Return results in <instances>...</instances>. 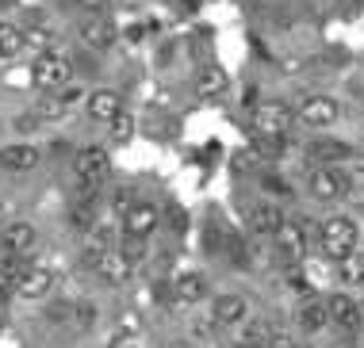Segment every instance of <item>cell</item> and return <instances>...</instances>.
I'll return each mask as SVG.
<instances>
[{
	"instance_id": "6da1fadb",
	"label": "cell",
	"mask_w": 364,
	"mask_h": 348,
	"mask_svg": "<svg viewBox=\"0 0 364 348\" xmlns=\"http://www.w3.org/2000/svg\"><path fill=\"white\" fill-rule=\"evenodd\" d=\"M357 222L346 214H330V218H322V226H318V249H322V256L326 261H346V256L357 249Z\"/></svg>"
},
{
	"instance_id": "7a4b0ae2",
	"label": "cell",
	"mask_w": 364,
	"mask_h": 348,
	"mask_svg": "<svg viewBox=\"0 0 364 348\" xmlns=\"http://www.w3.org/2000/svg\"><path fill=\"white\" fill-rule=\"evenodd\" d=\"M31 81H35V88L58 92V88H65V85L73 81V62L65 54H58V50H50V54H38L35 65H31Z\"/></svg>"
},
{
	"instance_id": "3957f363",
	"label": "cell",
	"mask_w": 364,
	"mask_h": 348,
	"mask_svg": "<svg viewBox=\"0 0 364 348\" xmlns=\"http://www.w3.org/2000/svg\"><path fill=\"white\" fill-rule=\"evenodd\" d=\"M295 126V112L280 99H264L253 107V131L257 138H288V131Z\"/></svg>"
},
{
	"instance_id": "277c9868",
	"label": "cell",
	"mask_w": 364,
	"mask_h": 348,
	"mask_svg": "<svg viewBox=\"0 0 364 348\" xmlns=\"http://www.w3.org/2000/svg\"><path fill=\"white\" fill-rule=\"evenodd\" d=\"M250 322V298L238 291H223L211 298V325L215 330H234Z\"/></svg>"
},
{
	"instance_id": "5b68a950",
	"label": "cell",
	"mask_w": 364,
	"mask_h": 348,
	"mask_svg": "<svg viewBox=\"0 0 364 348\" xmlns=\"http://www.w3.org/2000/svg\"><path fill=\"white\" fill-rule=\"evenodd\" d=\"M107 168H112V153L107 146H85L81 153L73 157V173H77V184H88V187H100Z\"/></svg>"
},
{
	"instance_id": "8992f818",
	"label": "cell",
	"mask_w": 364,
	"mask_h": 348,
	"mask_svg": "<svg viewBox=\"0 0 364 348\" xmlns=\"http://www.w3.org/2000/svg\"><path fill=\"white\" fill-rule=\"evenodd\" d=\"M77 38L92 50H112L115 38H119V27H115L112 16H88L81 12L77 16Z\"/></svg>"
},
{
	"instance_id": "52a82bcc",
	"label": "cell",
	"mask_w": 364,
	"mask_h": 348,
	"mask_svg": "<svg viewBox=\"0 0 364 348\" xmlns=\"http://www.w3.org/2000/svg\"><path fill=\"white\" fill-rule=\"evenodd\" d=\"M338 119H341V104L333 96H307L299 107H295V123H299V126H314V131L333 126Z\"/></svg>"
},
{
	"instance_id": "ba28073f",
	"label": "cell",
	"mask_w": 364,
	"mask_h": 348,
	"mask_svg": "<svg viewBox=\"0 0 364 348\" xmlns=\"http://www.w3.org/2000/svg\"><path fill=\"white\" fill-rule=\"evenodd\" d=\"M54 283H58V276H54V268H46V264H27L23 272L16 276V283H12V295L19 298H46L54 291Z\"/></svg>"
},
{
	"instance_id": "9c48e42d",
	"label": "cell",
	"mask_w": 364,
	"mask_h": 348,
	"mask_svg": "<svg viewBox=\"0 0 364 348\" xmlns=\"http://www.w3.org/2000/svg\"><path fill=\"white\" fill-rule=\"evenodd\" d=\"M157 222H161V211H157L150 199H134V203L127 207V214H123V234L127 237H139V241H150V234L157 230Z\"/></svg>"
},
{
	"instance_id": "30bf717a",
	"label": "cell",
	"mask_w": 364,
	"mask_h": 348,
	"mask_svg": "<svg viewBox=\"0 0 364 348\" xmlns=\"http://www.w3.org/2000/svg\"><path fill=\"white\" fill-rule=\"evenodd\" d=\"M272 237H277V253H280V261L299 264L303 256H307V226H303V222H295V218H284L280 230L272 234Z\"/></svg>"
},
{
	"instance_id": "8fae6325",
	"label": "cell",
	"mask_w": 364,
	"mask_h": 348,
	"mask_svg": "<svg viewBox=\"0 0 364 348\" xmlns=\"http://www.w3.org/2000/svg\"><path fill=\"white\" fill-rule=\"evenodd\" d=\"M326 303V317H330V325H338V330H360V306H357V298H353L349 291H333L330 298H322Z\"/></svg>"
},
{
	"instance_id": "7c38bea8",
	"label": "cell",
	"mask_w": 364,
	"mask_h": 348,
	"mask_svg": "<svg viewBox=\"0 0 364 348\" xmlns=\"http://www.w3.org/2000/svg\"><path fill=\"white\" fill-rule=\"evenodd\" d=\"M307 187H311V195L318 199V203H333V199H346L349 195L346 173H341V168H314Z\"/></svg>"
},
{
	"instance_id": "4fadbf2b",
	"label": "cell",
	"mask_w": 364,
	"mask_h": 348,
	"mask_svg": "<svg viewBox=\"0 0 364 348\" xmlns=\"http://www.w3.org/2000/svg\"><path fill=\"white\" fill-rule=\"evenodd\" d=\"M38 161H43V149L31 146V142L0 146V168H4V173H31V168H38Z\"/></svg>"
},
{
	"instance_id": "5bb4252c",
	"label": "cell",
	"mask_w": 364,
	"mask_h": 348,
	"mask_svg": "<svg viewBox=\"0 0 364 348\" xmlns=\"http://www.w3.org/2000/svg\"><path fill=\"white\" fill-rule=\"evenodd\" d=\"M211 295V283L203 272H181L173 280V303L176 306H200Z\"/></svg>"
},
{
	"instance_id": "9a60e30c",
	"label": "cell",
	"mask_w": 364,
	"mask_h": 348,
	"mask_svg": "<svg viewBox=\"0 0 364 348\" xmlns=\"http://www.w3.org/2000/svg\"><path fill=\"white\" fill-rule=\"evenodd\" d=\"M38 241V230L27 218H12V222L4 226V234H0V245L8 249V256H27Z\"/></svg>"
},
{
	"instance_id": "2e32d148",
	"label": "cell",
	"mask_w": 364,
	"mask_h": 348,
	"mask_svg": "<svg viewBox=\"0 0 364 348\" xmlns=\"http://www.w3.org/2000/svg\"><path fill=\"white\" fill-rule=\"evenodd\" d=\"M112 249H115L112 226L96 222L92 230L85 234V241H81V264H88V268H96V264L104 261V253H112Z\"/></svg>"
},
{
	"instance_id": "e0dca14e",
	"label": "cell",
	"mask_w": 364,
	"mask_h": 348,
	"mask_svg": "<svg viewBox=\"0 0 364 348\" xmlns=\"http://www.w3.org/2000/svg\"><path fill=\"white\" fill-rule=\"evenodd\" d=\"M92 272L100 276V280H104L107 287H123V283H127V280H131V276H134V264L127 261V256L119 253V245H115L112 253H104V261L96 264Z\"/></svg>"
},
{
	"instance_id": "ac0fdd59",
	"label": "cell",
	"mask_w": 364,
	"mask_h": 348,
	"mask_svg": "<svg viewBox=\"0 0 364 348\" xmlns=\"http://www.w3.org/2000/svg\"><path fill=\"white\" fill-rule=\"evenodd\" d=\"M85 107L96 123H112V119L123 112V96L115 92V88H96V92L85 96Z\"/></svg>"
},
{
	"instance_id": "d6986e66",
	"label": "cell",
	"mask_w": 364,
	"mask_h": 348,
	"mask_svg": "<svg viewBox=\"0 0 364 348\" xmlns=\"http://www.w3.org/2000/svg\"><path fill=\"white\" fill-rule=\"evenodd\" d=\"M295 325H299L303 333H322L330 325L326 303H322V298H314V295H307L299 306H295Z\"/></svg>"
},
{
	"instance_id": "ffe728a7",
	"label": "cell",
	"mask_w": 364,
	"mask_h": 348,
	"mask_svg": "<svg viewBox=\"0 0 364 348\" xmlns=\"http://www.w3.org/2000/svg\"><path fill=\"white\" fill-rule=\"evenodd\" d=\"M280 222H284V211L277 203H253L250 207V230L257 237H272L280 230Z\"/></svg>"
},
{
	"instance_id": "44dd1931",
	"label": "cell",
	"mask_w": 364,
	"mask_h": 348,
	"mask_svg": "<svg viewBox=\"0 0 364 348\" xmlns=\"http://www.w3.org/2000/svg\"><path fill=\"white\" fill-rule=\"evenodd\" d=\"M226 85H230V77H226L223 65H203L200 77H196V96L200 99H219L226 92Z\"/></svg>"
},
{
	"instance_id": "7402d4cb",
	"label": "cell",
	"mask_w": 364,
	"mask_h": 348,
	"mask_svg": "<svg viewBox=\"0 0 364 348\" xmlns=\"http://www.w3.org/2000/svg\"><path fill=\"white\" fill-rule=\"evenodd\" d=\"M307 153L314 157V161H322L318 168H338V161L353 157V149H349L346 142H333V138H318V142L307 146Z\"/></svg>"
},
{
	"instance_id": "603a6c76",
	"label": "cell",
	"mask_w": 364,
	"mask_h": 348,
	"mask_svg": "<svg viewBox=\"0 0 364 348\" xmlns=\"http://www.w3.org/2000/svg\"><path fill=\"white\" fill-rule=\"evenodd\" d=\"M81 96H88V92H81V88H73V85H65V88H58V92L50 96V99H43V104H38V115H65L70 112V107H77L81 104Z\"/></svg>"
},
{
	"instance_id": "cb8c5ba5",
	"label": "cell",
	"mask_w": 364,
	"mask_h": 348,
	"mask_svg": "<svg viewBox=\"0 0 364 348\" xmlns=\"http://www.w3.org/2000/svg\"><path fill=\"white\" fill-rule=\"evenodd\" d=\"M242 344H253V348H269L272 341H277V330H272L264 317H250V322L242 325Z\"/></svg>"
},
{
	"instance_id": "d4e9b609",
	"label": "cell",
	"mask_w": 364,
	"mask_h": 348,
	"mask_svg": "<svg viewBox=\"0 0 364 348\" xmlns=\"http://www.w3.org/2000/svg\"><path fill=\"white\" fill-rule=\"evenodd\" d=\"M107 142H112V146H127V142H134V115L127 112V107L112 119V123H107Z\"/></svg>"
},
{
	"instance_id": "484cf974",
	"label": "cell",
	"mask_w": 364,
	"mask_h": 348,
	"mask_svg": "<svg viewBox=\"0 0 364 348\" xmlns=\"http://www.w3.org/2000/svg\"><path fill=\"white\" fill-rule=\"evenodd\" d=\"M338 272H341V283L364 287V249H353L346 261H338Z\"/></svg>"
},
{
	"instance_id": "4316f807",
	"label": "cell",
	"mask_w": 364,
	"mask_h": 348,
	"mask_svg": "<svg viewBox=\"0 0 364 348\" xmlns=\"http://www.w3.org/2000/svg\"><path fill=\"white\" fill-rule=\"evenodd\" d=\"M23 50V31L8 19H0V58H16Z\"/></svg>"
},
{
	"instance_id": "83f0119b",
	"label": "cell",
	"mask_w": 364,
	"mask_h": 348,
	"mask_svg": "<svg viewBox=\"0 0 364 348\" xmlns=\"http://www.w3.org/2000/svg\"><path fill=\"white\" fill-rule=\"evenodd\" d=\"M31 46L38 54H50L54 50V27H27L23 31V50Z\"/></svg>"
},
{
	"instance_id": "f1b7e54d",
	"label": "cell",
	"mask_w": 364,
	"mask_h": 348,
	"mask_svg": "<svg viewBox=\"0 0 364 348\" xmlns=\"http://www.w3.org/2000/svg\"><path fill=\"white\" fill-rule=\"evenodd\" d=\"M119 253H123L131 264H139V261H146V241H139V237H123Z\"/></svg>"
},
{
	"instance_id": "f546056e",
	"label": "cell",
	"mask_w": 364,
	"mask_h": 348,
	"mask_svg": "<svg viewBox=\"0 0 364 348\" xmlns=\"http://www.w3.org/2000/svg\"><path fill=\"white\" fill-rule=\"evenodd\" d=\"M73 322L81 325V330H88V325L96 322V306H92V303H81V306H73Z\"/></svg>"
},
{
	"instance_id": "4dcf8cb0",
	"label": "cell",
	"mask_w": 364,
	"mask_h": 348,
	"mask_svg": "<svg viewBox=\"0 0 364 348\" xmlns=\"http://www.w3.org/2000/svg\"><path fill=\"white\" fill-rule=\"evenodd\" d=\"M346 187H349V195H364V165L346 173Z\"/></svg>"
},
{
	"instance_id": "1f68e13d",
	"label": "cell",
	"mask_w": 364,
	"mask_h": 348,
	"mask_svg": "<svg viewBox=\"0 0 364 348\" xmlns=\"http://www.w3.org/2000/svg\"><path fill=\"white\" fill-rule=\"evenodd\" d=\"M88 16H107V0H77Z\"/></svg>"
},
{
	"instance_id": "d6a6232c",
	"label": "cell",
	"mask_w": 364,
	"mask_h": 348,
	"mask_svg": "<svg viewBox=\"0 0 364 348\" xmlns=\"http://www.w3.org/2000/svg\"><path fill=\"white\" fill-rule=\"evenodd\" d=\"M264 187H269V192H277V195H288V184H284L280 176H269V180H264Z\"/></svg>"
},
{
	"instance_id": "836d02e7",
	"label": "cell",
	"mask_w": 364,
	"mask_h": 348,
	"mask_svg": "<svg viewBox=\"0 0 364 348\" xmlns=\"http://www.w3.org/2000/svg\"><path fill=\"white\" fill-rule=\"evenodd\" d=\"M112 348H142V337H119Z\"/></svg>"
},
{
	"instance_id": "e575fe53",
	"label": "cell",
	"mask_w": 364,
	"mask_h": 348,
	"mask_svg": "<svg viewBox=\"0 0 364 348\" xmlns=\"http://www.w3.org/2000/svg\"><path fill=\"white\" fill-rule=\"evenodd\" d=\"M269 348H299V344H295V341H288V337H280V333H277V341H272Z\"/></svg>"
},
{
	"instance_id": "d590c367",
	"label": "cell",
	"mask_w": 364,
	"mask_h": 348,
	"mask_svg": "<svg viewBox=\"0 0 364 348\" xmlns=\"http://www.w3.org/2000/svg\"><path fill=\"white\" fill-rule=\"evenodd\" d=\"M8 295H12V283H8V280H0V306H4V298Z\"/></svg>"
},
{
	"instance_id": "8d00e7d4",
	"label": "cell",
	"mask_w": 364,
	"mask_h": 348,
	"mask_svg": "<svg viewBox=\"0 0 364 348\" xmlns=\"http://www.w3.org/2000/svg\"><path fill=\"white\" fill-rule=\"evenodd\" d=\"M357 306H360V325H364V298H357Z\"/></svg>"
},
{
	"instance_id": "74e56055",
	"label": "cell",
	"mask_w": 364,
	"mask_h": 348,
	"mask_svg": "<svg viewBox=\"0 0 364 348\" xmlns=\"http://www.w3.org/2000/svg\"><path fill=\"white\" fill-rule=\"evenodd\" d=\"M234 348H253V344H242V341H234Z\"/></svg>"
},
{
	"instance_id": "f35d334b",
	"label": "cell",
	"mask_w": 364,
	"mask_h": 348,
	"mask_svg": "<svg viewBox=\"0 0 364 348\" xmlns=\"http://www.w3.org/2000/svg\"><path fill=\"white\" fill-rule=\"evenodd\" d=\"M346 348H357V344H346Z\"/></svg>"
}]
</instances>
